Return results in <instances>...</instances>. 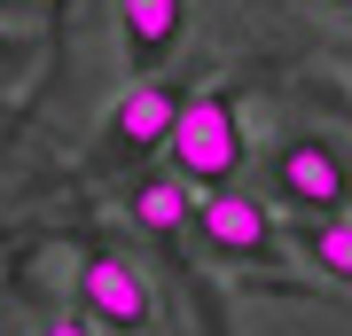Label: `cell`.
<instances>
[{
    "label": "cell",
    "mask_w": 352,
    "mask_h": 336,
    "mask_svg": "<svg viewBox=\"0 0 352 336\" xmlns=\"http://www.w3.org/2000/svg\"><path fill=\"white\" fill-rule=\"evenodd\" d=\"M32 16V0H0V24H24Z\"/></svg>",
    "instance_id": "30bf717a"
},
{
    "label": "cell",
    "mask_w": 352,
    "mask_h": 336,
    "mask_svg": "<svg viewBox=\"0 0 352 336\" xmlns=\"http://www.w3.org/2000/svg\"><path fill=\"white\" fill-rule=\"evenodd\" d=\"M266 203H289V219H344L352 149L329 133H282L266 149Z\"/></svg>",
    "instance_id": "7a4b0ae2"
},
{
    "label": "cell",
    "mask_w": 352,
    "mask_h": 336,
    "mask_svg": "<svg viewBox=\"0 0 352 336\" xmlns=\"http://www.w3.org/2000/svg\"><path fill=\"white\" fill-rule=\"evenodd\" d=\"M180 102H188V94H180L173 78H133V87L110 102V117H102V133H94V149H87V164H78V172H126V164L164 157Z\"/></svg>",
    "instance_id": "3957f363"
},
{
    "label": "cell",
    "mask_w": 352,
    "mask_h": 336,
    "mask_svg": "<svg viewBox=\"0 0 352 336\" xmlns=\"http://www.w3.org/2000/svg\"><path fill=\"white\" fill-rule=\"evenodd\" d=\"M337 8H352V0H337Z\"/></svg>",
    "instance_id": "7c38bea8"
},
{
    "label": "cell",
    "mask_w": 352,
    "mask_h": 336,
    "mask_svg": "<svg viewBox=\"0 0 352 336\" xmlns=\"http://www.w3.org/2000/svg\"><path fill=\"white\" fill-rule=\"evenodd\" d=\"M282 243L305 266H321L337 289H352V219H282Z\"/></svg>",
    "instance_id": "ba28073f"
},
{
    "label": "cell",
    "mask_w": 352,
    "mask_h": 336,
    "mask_svg": "<svg viewBox=\"0 0 352 336\" xmlns=\"http://www.w3.org/2000/svg\"><path fill=\"white\" fill-rule=\"evenodd\" d=\"M126 219L149 243H164V258L180 266V243H188V227H196V196L173 172H141V180H126Z\"/></svg>",
    "instance_id": "52a82bcc"
},
{
    "label": "cell",
    "mask_w": 352,
    "mask_h": 336,
    "mask_svg": "<svg viewBox=\"0 0 352 336\" xmlns=\"http://www.w3.org/2000/svg\"><path fill=\"white\" fill-rule=\"evenodd\" d=\"M39 336H94V321H78V313H71V321H47Z\"/></svg>",
    "instance_id": "9c48e42d"
},
{
    "label": "cell",
    "mask_w": 352,
    "mask_h": 336,
    "mask_svg": "<svg viewBox=\"0 0 352 336\" xmlns=\"http://www.w3.org/2000/svg\"><path fill=\"white\" fill-rule=\"evenodd\" d=\"M188 39V0H118V47L126 78H157Z\"/></svg>",
    "instance_id": "8992f818"
},
{
    "label": "cell",
    "mask_w": 352,
    "mask_h": 336,
    "mask_svg": "<svg viewBox=\"0 0 352 336\" xmlns=\"http://www.w3.org/2000/svg\"><path fill=\"white\" fill-rule=\"evenodd\" d=\"M196 250L212 266H282V212L251 188H219V196H196Z\"/></svg>",
    "instance_id": "277c9868"
},
{
    "label": "cell",
    "mask_w": 352,
    "mask_h": 336,
    "mask_svg": "<svg viewBox=\"0 0 352 336\" xmlns=\"http://www.w3.org/2000/svg\"><path fill=\"white\" fill-rule=\"evenodd\" d=\"M71 8H78V0H47V16H71Z\"/></svg>",
    "instance_id": "8fae6325"
},
{
    "label": "cell",
    "mask_w": 352,
    "mask_h": 336,
    "mask_svg": "<svg viewBox=\"0 0 352 336\" xmlns=\"http://www.w3.org/2000/svg\"><path fill=\"white\" fill-rule=\"evenodd\" d=\"M164 164L188 196H219V188L243 180L251 164V133H243V102L235 87H196L173 117V141H164Z\"/></svg>",
    "instance_id": "6da1fadb"
},
{
    "label": "cell",
    "mask_w": 352,
    "mask_h": 336,
    "mask_svg": "<svg viewBox=\"0 0 352 336\" xmlns=\"http://www.w3.org/2000/svg\"><path fill=\"white\" fill-rule=\"evenodd\" d=\"M78 321H94V336H149L157 321V282L133 250L94 243L78 258Z\"/></svg>",
    "instance_id": "5b68a950"
}]
</instances>
